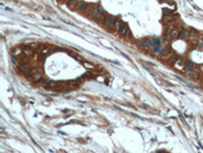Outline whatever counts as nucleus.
<instances>
[{"label": "nucleus", "instance_id": "21", "mask_svg": "<svg viewBox=\"0 0 203 153\" xmlns=\"http://www.w3.org/2000/svg\"><path fill=\"white\" fill-rule=\"evenodd\" d=\"M84 65L85 67H87V69H90V70H93L94 67L93 66V64H90V63H87V62H84Z\"/></svg>", "mask_w": 203, "mask_h": 153}, {"label": "nucleus", "instance_id": "12", "mask_svg": "<svg viewBox=\"0 0 203 153\" xmlns=\"http://www.w3.org/2000/svg\"><path fill=\"white\" fill-rule=\"evenodd\" d=\"M174 33V28L172 27V26H170V27H168V29L166 30V32H165V35L163 36H166L167 38L168 37H171V35Z\"/></svg>", "mask_w": 203, "mask_h": 153}, {"label": "nucleus", "instance_id": "20", "mask_svg": "<svg viewBox=\"0 0 203 153\" xmlns=\"http://www.w3.org/2000/svg\"><path fill=\"white\" fill-rule=\"evenodd\" d=\"M11 61L14 63V64H17V63H18V58L17 57H15V56H13V55H12V57H11Z\"/></svg>", "mask_w": 203, "mask_h": 153}, {"label": "nucleus", "instance_id": "15", "mask_svg": "<svg viewBox=\"0 0 203 153\" xmlns=\"http://www.w3.org/2000/svg\"><path fill=\"white\" fill-rule=\"evenodd\" d=\"M77 4H78V2H77V1H69L67 3V5L70 7V8H76L77 7Z\"/></svg>", "mask_w": 203, "mask_h": 153}, {"label": "nucleus", "instance_id": "18", "mask_svg": "<svg viewBox=\"0 0 203 153\" xmlns=\"http://www.w3.org/2000/svg\"><path fill=\"white\" fill-rule=\"evenodd\" d=\"M170 19H171V18H168L167 15H163V18H162V23H163V24H168V23H170Z\"/></svg>", "mask_w": 203, "mask_h": 153}, {"label": "nucleus", "instance_id": "11", "mask_svg": "<svg viewBox=\"0 0 203 153\" xmlns=\"http://www.w3.org/2000/svg\"><path fill=\"white\" fill-rule=\"evenodd\" d=\"M184 66H185V64H184V61H183V59L182 58H180L178 61H177L176 63H175V67L177 70H184Z\"/></svg>", "mask_w": 203, "mask_h": 153}, {"label": "nucleus", "instance_id": "1", "mask_svg": "<svg viewBox=\"0 0 203 153\" xmlns=\"http://www.w3.org/2000/svg\"><path fill=\"white\" fill-rule=\"evenodd\" d=\"M199 34H198V32L196 31V30H194V29H191V31L189 32V40L192 42L193 44H195V43H198V40H199Z\"/></svg>", "mask_w": 203, "mask_h": 153}, {"label": "nucleus", "instance_id": "10", "mask_svg": "<svg viewBox=\"0 0 203 153\" xmlns=\"http://www.w3.org/2000/svg\"><path fill=\"white\" fill-rule=\"evenodd\" d=\"M86 7H87V4H86L85 2L83 1H79L78 4H77V7H76V9L77 10H79V11H83L86 9Z\"/></svg>", "mask_w": 203, "mask_h": 153}, {"label": "nucleus", "instance_id": "24", "mask_svg": "<svg viewBox=\"0 0 203 153\" xmlns=\"http://www.w3.org/2000/svg\"><path fill=\"white\" fill-rule=\"evenodd\" d=\"M202 76H203V74H202Z\"/></svg>", "mask_w": 203, "mask_h": 153}, {"label": "nucleus", "instance_id": "19", "mask_svg": "<svg viewBox=\"0 0 203 153\" xmlns=\"http://www.w3.org/2000/svg\"><path fill=\"white\" fill-rule=\"evenodd\" d=\"M46 82H47V81H46V79H45V78H43V76H42V78H41L40 80H38V81H37V83H39V84H42L43 86H44V85H45V83H46Z\"/></svg>", "mask_w": 203, "mask_h": 153}, {"label": "nucleus", "instance_id": "5", "mask_svg": "<svg viewBox=\"0 0 203 153\" xmlns=\"http://www.w3.org/2000/svg\"><path fill=\"white\" fill-rule=\"evenodd\" d=\"M194 67H195V64L192 61H188L184 66L183 71H188V73H191V71L194 70Z\"/></svg>", "mask_w": 203, "mask_h": 153}, {"label": "nucleus", "instance_id": "6", "mask_svg": "<svg viewBox=\"0 0 203 153\" xmlns=\"http://www.w3.org/2000/svg\"><path fill=\"white\" fill-rule=\"evenodd\" d=\"M18 70L21 71V73H23V74H29V73H31V66H29V64H20L18 66Z\"/></svg>", "mask_w": 203, "mask_h": 153}, {"label": "nucleus", "instance_id": "14", "mask_svg": "<svg viewBox=\"0 0 203 153\" xmlns=\"http://www.w3.org/2000/svg\"><path fill=\"white\" fill-rule=\"evenodd\" d=\"M178 37H179V32L174 31V33H173L172 35H171V37H170V40H172V41H175V40H177V39H178Z\"/></svg>", "mask_w": 203, "mask_h": 153}, {"label": "nucleus", "instance_id": "8", "mask_svg": "<svg viewBox=\"0 0 203 153\" xmlns=\"http://www.w3.org/2000/svg\"><path fill=\"white\" fill-rule=\"evenodd\" d=\"M89 14H90V16H92L93 19H97L99 14H100V12H99V7H93V8H90Z\"/></svg>", "mask_w": 203, "mask_h": 153}, {"label": "nucleus", "instance_id": "23", "mask_svg": "<svg viewBox=\"0 0 203 153\" xmlns=\"http://www.w3.org/2000/svg\"><path fill=\"white\" fill-rule=\"evenodd\" d=\"M200 69H201V66H199V65H195V67H194V70L199 71V70H200Z\"/></svg>", "mask_w": 203, "mask_h": 153}, {"label": "nucleus", "instance_id": "13", "mask_svg": "<svg viewBox=\"0 0 203 153\" xmlns=\"http://www.w3.org/2000/svg\"><path fill=\"white\" fill-rule=\"evenodd\" d=\"M53 52H54V50L50 49V48H45V49H43L41 51V53L44 55V56H48V55H50L51 53H53Z\"/></svg>", "mask_w": 203, "mask_h": 153}, {"label": "nucleus", "instance_id": "2", "mask_svg": "<svg viewBox=\"0 0 203 153\" xmlns=\"http://www.w3.org/2000/svg\"><path fill=\"white\" fill-rule=\"evenodd\" d=\"M105 24L108 26L109 28H115V26L116 24H117V19H116V18H114V16H108V18H106V20H105Z\"/></svg>", "mask_w": 203, "mask_h": 153}, {"label": "nucleus", "instance_id": "4", "mask_svg": "<svg viewBox=\"0 0 203 153\" xmlns=\"http://www.w3.org/2000/svg\"><path fill=\"white\" fill-rule=\"evenodd\" d=\"M172 54V49L169 47V46H167V47L162 48L161 54H159V56L161 57H163V58H169Z\"/></svg>", "mask_w": 203, "mask_h": 153}, {"label": "nucleus", "instance_id": "9", "mask_svg": "<svg viewBox=\"0 0 203 153\" xmlns=\"http://www.w3.org/2000/svg\"><path fill=\"white\" fill-rule=\"evenodd\" d=\"M118 31H119V33L121 34V35L125 36V35H126V34H127V32L129 31V30L127 29V26H126V25L121 23V24H120V26H119V29H118Z\"/></svg>", "mask_w": 203, "mask_h": 153}, {"label": "nucleus", "instance_id": "3", "mask_svg": "<svg viewBox=\"0 0 203 153\" xmlns=\"http://www.w3.org/2000/svg\"><path fill=\"white\" fill-rule=\"evenodd\" d=\"M137 45L139 46V47L141 49H143V50H148L150 49V46H149V42L148 40H146V39H141L137 42Z\"/></svg>", "mask_w": 203, "mask_h": 153}, {"label": "nucleus", "instance_id": "22", "mask_svg": "<svg viewBox=\"0 0 203 153\" xmlns=\"http://www.w3.org/2000/svg\"><path fill=\"white\" fill-rule=\"evenodd\" d=\"M99 12H100V14H104V15H106V11H105V9H103L102 7H99Z\"/></svg>", "mask_w": 203, "mask_h": 153}, {"label": "nucleus", "instance_id": "16", "mask_svg": "<svg viewBox=\"0 0 203 153\" xmlns=\"http://www.w3.org/2000/svg\"><path fill=\"white\" fill-rule=\"evenodd\" d=\"M181 57H178V56H174V57H172L171 59H170V64H174L175 65V63L179 60Z\"/></svg>", "mask_w": 203, "mask_h": 153}, {"label": "nucleus", "instance_id": "17", "mask_svg": "<svg viewBox=\"0 0 203 153\" xmlns=\"http://www.w3.org/2000/svg\"><path fill=\"white\" fill-rule=\"evenodd\" d=\"M188 76L190 79H192V80H195V79H197V74L196 73H194V71H191V73H188Z\"/></svg>", "mask_w": 203, "mask_h": 153}, {"label": "nucleus", "instance_id": "7", "mask_svg": "<svg viewBox=\"0 0 203 153\" xmlns=\"http://www.w3.org/2000/svg\"><path fill=\"white\" fill-rule=\"evenodd\" d=\"M179 37L181 39H183L184 41H187V40H189V32H187L185 29L181 30L179 32Z\"/></svg>", "mask_w": 203, "mask_h": 153}]
</instances>
